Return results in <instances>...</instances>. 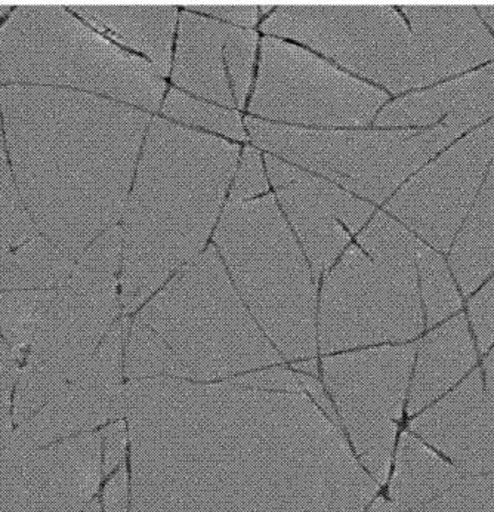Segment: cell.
Here are the masks:
<instances>
[{"instance_id": "7402d4cb", "label": "cell", "mask_w": 494, "mask_h": 512, "mask_svg": "<svg viewBox=\"0 0 494 512\" xmlns=\"http://www.w3.org/2000/svg\"><path fill=\"white\" fill-rule=\"evenodd\" d=\"M450 268L463 296H472L494 274V154L486 183L450 248Z\"/></svg>"}, {"instance_id": "4fadbf2b", "label": "cell", "mask_w": 494, "mask_h": 512, "mask_svg": "<svg viewBox=\"0 0 494 512\" xmlns=\"http://www.w3.org/2000/svg\"><path fill=\"white\" fill-rule=\"evenodd\" d=\"M119 274L76 261L52 298L26 351V365L70 382L119 320Z\"/></svg>"}, {"instance_id": "cb8c5ba5", "label": "cell", "mask_w": 494, "mask_h": 512, "mask_svg": "<svg viewBox=\"0 0 494 512\" xmlns=\"http://www.w3.org/2000/svg\"><path fill=\"white\" fill-rule=\"evenodd\" d=\"M419 292L424 307L425 328L432 329L462 310V299L449 265L440 252L419 242L416 252Z\"/></svg>"}, {"instance_id": "4316f807", "label": "cell", "mask_w": 494, "mask_h": 512, "mask_svg": "<svg viewBox=\"0 0 494 512\" xmlns=\"http://www.w3.org/2000/svg\"><path fill=\"white\" fill-rule=\"evenodd\" d=\"M37 234L15 185L0 114V248H18Z\"/></svg>"}, {"instance_id": "ba28073f", "label": "cell", "mask_w": 494, "mask_h": 512, "mask_svg": "<svg viewBox=\"0 0 494 512\" xmlns=\"http://www.w3.org/2000/svg\"><path fill=\"white\" fill-rule=\"evenodd\" d=\"M135 319L172 348L191 379L227 378L283 360L247 310L215 246L181 268Z\"/></svg>"}, {"instance_id": "b9f144b4", "label": "cell", "mask_w": 494, "mask_h": 512, "mask_svg": "<svg viewBox=\"0 0 494 512\" xmlns=\"http://www.w3.org/2000/svg\"><path fill=\"white\" fill-rule=\"evenodd\" d=\"M12 8H14V6L0 5V23L11 14Z\"/></svg>"}, {"instance_id": "e575fe53", "label": "cell", "mask_w": 494, "mask_h": 512, "mask_svg": "<svg viewBox=\"0 0 494 512\" xmlns=\"http://www.w3.org/2000/svg\"><path fill=\"white\" fill-rule=\"evenodd\" d=\"M103 450V473L110 474L119 467L125 456L126 449V425L123 421H114L107 425L101 439Z\"/></svg>"}, {"instance_id": "d6a6232c", "label": "cell", "mask_w": 494, "mask_h": 512, "mask_svg": "<svg viewBox=\"0 0 494 512\" xmlns=\"http://www.w3.org/2000/svg\"><path fill=\"white\" fill-rule=\"evenodd\" d=\"M185 9L246 30L255 29L262 17L261 8L256 5H190Z\"/></svg>"}, {"instance_id": "4dcf8cb0", "label": "cell", "mask_w": 494, "mask_h": 512, "mask_svg": "<svg viewBox=\"0 0 494 512\" xmlns=\"http://www.w3.org/2000/svg\"><path fill=\"white\" fill-rule=\"evenodd\" d=\"M469 326L483 357L494 345V274L486 285L469 299Z\"/></svg>"}, {"instance_id": "ee69618b", "label": "cell", "mask_w": 494, "mask_h": 512, "mask_svg": "<svg viewBox=\"0 0 494 512\" xmlns=\"http://www.w3.org/2000/svg\"><path fill=\"white\" fill-rule=\"evenodd\" d=\"M407 512H418V511H407Z\"/></svg>"}, {"instance_id": "6da1fadb", "label": "cell", "mask_w": 494, "mask_h": 512, "mask_svg": "<svg viewBox=\"0 0 494 512\" xmlns=\"http://www.w3.org/2000/svg\"><path fill=\"white\" fill-rule=\"evenodd\" d=\"M125 399L132 512H364L378 492L304 394L150 378Z\"/></svg>"}, {"instance_id": "f35d334b", "label": "cell", "mask_w": 494, "mask_h": 512, "mask_svg": "<svg viewBox=\"0 0 494 512\" xmlns=\"http://www.w3.org/2000/svg\"><path fill=\"white\" fill-rule=\"evenodd\" d=\"M367 512H407L403 508L398 507L392 501H385V499H378Z\"/></svg>"}, {"instance_id": "7a4b0ae2", "label": "cell", "mask_w": 494, "mask_h": 512, "mask_svg": "<svg viewBox=\"0 0 494 512\" xmlns=\"http://www.w3.org/2000/svg\"><path fill=\"white\" fill-rule=\"evenodd\" d=\"M12 175L37 233L77 259L122 220L151 114L97 95L0 85Z\"/></svg>"}, {"instance_id": "277c9868", "label": "cell", "mask_w": 494, "mask_h": 512, "mask_svg": "<svg viewBox=\"0 0 494 512\" xmlns=\"http://www.w3.org/2000/svg\"><path fill=\"white\" fill-rule=\"evenodd\" d=\"M261 32L395 95L494 58L493 37L472 6H274Z\"/></svg>"}, {"instance_id": "ac0fdd59", "label": "cell", "mask_w": 494, "mask_h": 512, "mask_svg": "<svg viewBox=\"0 0 494 512\" xmlns=\"http://www.w3.org/2000/svg\"><path fill=\"white\" fill-rule=\"evenodd\" d=\"M494 117V63L428 91L413 92L387 104L375 119L378 128L443 125L456 135Z\"/></svg>"}, {"instance_id": "5bb4252c", "label": "cell", "mask_w": 494, "mask_h": 512, "mask_svg": "<svg viewBox=\"0 0 494 512\" xmlns=\"http://www.w3.org/2000/svg\"><path fill=\"white\" fill-rule=\"evenodd\" d=\"M97 433L36 449L0 450V512H82L103 474Z\"/></svg>"}, {"instance_id": "484cf974", "label": "cell", "mask_w": 494, "mask_h": 512, "mask_svg": "<svg viewBox=\"0 0 494 512\" xmlns=\"http://www.w3.org/2000/svg\"><path fill=\"white\" fill-rule=\"evenodd\" d=\"M57 291L0 292V338L20 359Z\"/></svg>"}, {"instance_id": "9c48e42d", "label": "cell", "mask_w": 494, "mask_h": 512, "mask_svg": "<svg viewBox=\"0 0 494 512\" xmlns=\"http://www.w3.org/2000/svg\"><path fill=\"white\" fill-rule=\"evenodd\" d=\"M253 146L290 165L384 205L432 156L458 135L443 123L431 129H310L247 116Z\"/></svg>"}, {"instance_id": "f1b7e54d", "label": "cell", "mask_w": 494, "mask_h": 512, "mask_svg": "<svg viewBox=\"0 0 494 512\" xmlns=\"http://www.w3.org/2000/svg\"><path fill=\"white\" fill-rule=\"evenodd\" d=\"M418 512H494V471L462 477Z\"/></svg>"}, {"instance_id": "8fae6325", "label": "cell", "mask_w": 494, "mask_h": 512, "mask_svg": "<svg viewBox=\"0 0 494 512\" xmlns=\"http://www.w3.org/2000/svg\"><path fill=\"white\" fill-rule=\"evenodd\" d=\"M419 341L324 360V379L361 462L385 483Z\"/></svg>"}, {"instance_id": "60d3db41", "label": "cell", "mask_w": 494, "mask_h": 512, "mask_svg": "<svg viewBox=\"0 0 494 512\" xmlns=\"http://www.w3.org/2000/svg\"><path fill=\"white\" fill-rule=\"evenodd\" d=\"M296 369L302 370V372L307 373V375H316L317 366L314 362H304V363H296Z\"/></svg>"}, {"instance_id": "f546056e", "label": "cell", "mask_w": 494, "mask_h": 512, "mask_svg": "<svg viewBox=\"0 0 494 512\" xmlns=\"http://www.w3.org/2000/svg\"><path fill=\"white\" fill-rule=\"evenodd\" d=\"M267 194H270V178L265 154L255 146H246L240 153L227 202H249Z\"/></svg>"}, {"instance_id": "d4e9b609", "label": "cell", "mask_w": 494, "mask_h": 512, "mask_svg": "<svg viewBox=\"0 0 494 512\" xmlns=\"http://www.w3.org/2000/svg\"><path fill=\"white\" fill-rule=\"evenodd\" d=\"M125 373L134 381L157 375L191 379L187 367L182 365L172 348L137 319L129 325L126 338Z\"/></svg>"}, {"instance_id": "d6986e66", "label": "cell", "mask_w": 494, "mask_h": 512, "mask_svg": "<svg viewBox=\"0 0 494 512\" xmlns=\"http://www.w3.org/2000/svg\"><path fill=\"white\" fill-rule=\"evenodd\" d=\"M481 357L465 314L429 329L419 341L407 397L410 418L449 393L480 365Z\"/></svg>"}, {"instance_id": "603a6c76", "label": "cell", "mask_w": 494, "mask_h": 512, "mask_svg": "<svg viewBox=\"0 0 494 512\" xmlns=\"http://www.w3.org/2000/svg\"><path fill=\"white\" fill-rule=\"evenodd\" d=\"M160 113L163 119L194 131L203 129L206 134L209 132V135L215 134V137L225 138L233 143L249 141L245 120L240 111L224 109L177 88L166 92Z\"/></svg>"}, {"instance_id": "52a82bcc", "label": "cell", "mask_w": 494, "mask_h": 512, "mask_svg": "<svg viewBox=\"0 0 494 512\" xmlns=\"http://www.w3.org/2000/svg\"><path fill=\"white\" fill-rule=\"evenodd\" d=\"M213 240L234 288L277 350L289 360L313 357L316 277L274 194L227 202Z\"/></svg>"}, {"instance_id": "5b68a950", "label": "cell", "mask_w": 494, "mask_h": 512, "mask_svg": "<svg viewBox=\"0 0 494 512\" xmlns=\"http://www.w3.org/2000/svg\"><path fill=\"white\" fill-rule=\"evenodd\" d=\"M0 85L97 95L157 113L166 82L147 61L120 48L61 5L14 6L0 23Z\"/></svg>"}, {"instance_id": "1f68e13d", "label": "cell", "mask_w": 494, "mask_h": 512, "mask_svg": "<svg viewBox=\"0 0 494 512\" xmlns=\"http://www.w3.org/2000/svg\"><path fill=\"white\" fill-rule=\"evenodd\" d=\"M228 382L239 385V387L271 391V393H305L299 375L282 369V367L246 373V375L237 376V378L230 379Z\"/></svg>"}, {"instance_id": "836d02e7", "label": "cell", "mask_w": 494, "mask_h": 512, "mask_svg": "<svg viewBox=\"0 0 494 512\" xmlns=\"http://www.w3.org/2000/svg\"><path fill=\"white\" fill-rule=\"evenodd\" d=\"M20 367L18 363L0 366V450L9 443L14 433V413H12V396Z\"/></svg>"}, {"instance_id": "f6af8a7d", "label": "cell", "mask_w": 494, "mask_h": 512, "mask_svg": "<svg viewBox=\"0 0 494 512\" xmlns=\"http://www.w3.org/2000/svg\"><path fill=\"white\" fill-rule=\"evenodd\" d=\"M3 249V248H2Z\"/></svg>"}, {"instance_id": "9a60e30c", "label": "cell", "mask_w": 494, "mask_h": 512, "mask_svg": "<svg viewBox=\"0 0 494 512\" xmlns=\"http://www.w3.org/2000/svg\"><path fill=\"white\" fill-rule=\"evenodd\" d=\"M265 168L284 220L318 279L350 246L353 236L369 224L375 206L268 153Z\"/></svg>"}, {"instance_id": "7c38bea8", "label": "cell", "mask_w": 494, "mask_h": 512, "mask_svg": "<svg viewBox=\"0 0 494 512\" xmlns=\"http://www.w3.org/2000/svg\"><path fill=\"white\" fill-rule=\"evenodd\" d=\"M494 154V119L429 163L389 199L385 211L437 252H449Z\"/></svg>"}, {"instance_id": "8d00e7d4", "label": "cell", "mask_w": 494, "mask_h": 512, "mask_svg": "<svg viewBox=\"0 0 494 512\" xmlns=\"http://www.w3.org/2000/svg\"><path fill=\"white\" fill-rule=\"evenodd\" d=\"M301 379L302 387H304L305 393L310 394L313 397L314 404L336 425L339 427V418L336 415L335 409H333L330 399H327L326 393H324L323 387L318 384V381L314 376L311 375H299Z\"/></svg>"}, {"instance_id": "83f0119b", "label": "cell", "mask_w": 494, "mask_h": 512, "mask_svg": "<svg viewBox=\"0 0 494 512\" xmlns=\"http://www.w3.org/2000/svg\"><path fill=\"white\" fill-rule=\"evenodd\" d=\"M69 382H63L57 376L37 369L35 366L24 365L18 372L12 396V413L15 427L29 421L46 403L51 402Z\"/></svg>"}, {"instance_id": "e0dca14e", "label": "cell", "mask_w": 494, "mask_h": 512, "mask_svg": "<svg viewBox=\"0 0 494 512\" xmlns=\"http://www.w3.org/2000/svg\"><path fill=\"white\" fill-rule=\"evenodd\" d=\"M120 370L92 357L51 402L15 427L8 446L36 449L91 433L106 422L119 421L126 415Z\"/></svg>"}, {"instance_id": "7bdbcfd3", "label": "cell", "mask_w": 494, "mask_h": 512, "mask_svg": "<svg viewBox=\"0 0 494 512\" xmlns=\"http://www.w3.org/2000/svg\"><path fill=\"white\" fill-rule=\"evenodd\" d=\"M82 512H101L97 499H94Z\"/></svg>"}, {"instance_id": "44dd1931", "label": "cell", "mask_w": 494, "mask_h": 512, "mask_svg": "<svg viewBox=\"0 0 494 512\" xmlns=\"http://www.w3.org/2000/svg\"><path fill=\"white\" fill-rule=\"evenodd\" d=\"M462 478V473L443 455L415 434H401L389 495L406 511L421 510Z\"/></svg>"}, {"instance_id": "8992f818", "label": "cell", "mask_w": 494, "mask_h": 512, "mask_svg": "<svg viewBox=\"0 0 494 512\" xmlns=\"http://www.w3.org/2000/svg\"><path fill=\"white\" fill-rule=\"evenodd\" d=\"M412 231L378 212L327 273L320 296L321 353L415 342L425 330Z\"/></svg>"}, {"instance_id": "2e32d148", "label": "cell", "mask_w": 494, "mask_h": 512, "mask_svg": "<svg viewBox=\"0 0 494 512\" xmlns=\"http://www.w3.org/2000/svg\"><path fill=\"white\" fill-rule=\"evenodd\" d=\"M259 39L239 29L182 8L171 79L175 88L224 109L242 111L255 82Z\"/></svg>"}, {"instance_id": "ffe728a7", "label": "cell", "mask_w": 494, "mask_h": 512, "mask_svg": "<svg viewBox=\"0 0 494 512\" xmlns=\"http://www.w3.org/2000/svg\"><path fill=\"white\" fill-rule=\"evenodd\" d=\"M86 23L100 27L147 61L162 77L169 76L174 60L179 9L177 6L83 3L70 6Z\"/></svg>"}, {"instance_id": "30bf717a", "label": "cell", "mask_w": 494, "mask_h": 512, "mask_svg": "<svg viewBox=\"0 0 494 512\" xmlns=\"http://www.w3.org/2000/svg\"><path fill=\"white\" fill-rule=\"evenodd\" d=\"M382 89L326 58L279 37L259 43L249 98L250 116L310 129H358L370 125L387 103Z\"/></svg>"}, {"instance_id": "d590c367", "label": "cell", "mask_w": 494, "mask_h": 512, "mask_svg": "<svg viewBox=\"0 0 494 512\" xmlns=\"http://www.w3.org/2000/svg\"><path fill=\"white\" fill-rule=\"evenodd\" d=\"M104 512H129L128 470L126 465L108 481L104 490Z\"/></svg>"}, {"instance_id": "74e56055", "label": "cell", "mask_w": 494, "mask_h": 512, "mask_svg": "<svg viewBox=\"0 0 494 512\" xmlns=\"http://www.w3.org/2000/svg\"><path fill=\"white\" fill-rule=\"evenodd\" d=\"M20 357L8 347L5 341L0 338V366L12 365V363H20Z\"/></svg>"}, {"instance_id": "3957f363", "label": "cell", "mask_w": 494, "mask_h": 512, "mask_svg": "<svg viewBox=\"0 0 494 512\" xmlns=\"http://www.w3.org/2000/svg\"><path fill=\"white\" fill-rule=\"evenodd\" d=\"M233 141L151 117L120 228L123 316L202 254L240 159Z\"/></svg>"}, {"instance_id": "ab89813d", "label": "cell", "mask_w": 494, "mask_h": 512, "mask_svg": "<svg viewBox=\"0 0 494 512\" xmlns=\"http://www.w3.org/2000/svg\"><path fill=\"white\" fill-rule=\"evenodd\" d=\"M477 11L480 12L481 20L486 21L494 32V6H481Z\"/></svg>"}]
</instances>
